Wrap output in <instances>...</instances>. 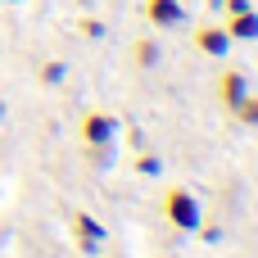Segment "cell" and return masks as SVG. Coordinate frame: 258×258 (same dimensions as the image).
<instances>
[{"mask_svg":"<svg viewBox=\"0 0 258 258\" xmlns=\"http://www.w3.org/2000/svg\"><path fill=\"white\" fill-rule=\"evenodd\" d=\"M159 209H163V218H168V227L172 231H181V236H190L195 227H200V200L186 190V186H168L163 190V200H159Z\"/></svg>","mask_w":258,"mask_h":258,"instance_id":"obj_1","label":"cell"},{"mask_svg":"<svg viewBox=\"0 0 258 258\" xmlns=\"http://www.w3.org/2000/svg\"><path fill=\"white\" fill-rule=\"evenodd\" d=\"M77 132H82V145H118V118L109 109H86Z\"/></svg>","mask_w":258,"mask_h":258,"instance_id":"obj_2","label":"cell"},{"mask_svg":"<svg viewBox=\"0 0 258 258\" xmlns=\"http://www.w3.org/2000/svg\"><path fill=\"white\" fill-rule=\"evenodd\" d=\"M68 231H73V245H77L82 254H100L104 240H109V231H104L91 213H73V218H68Z\"/></svg>","mask_w":258,"mask_h":258,"instance_id":"obj_3","label":"cell"},{"mask_svg":"<svg viewBox=\"0 0 258 258\" xmlns=\"http://www.w3.org/2000/svg\"><path fill=\"white\" fill-rule=\"evenodd\" d=\"M190 45H195L200 54H209V59H227L231 36L222 32V23H200V27L190 32Z\"/></svg>","mask_w":258,"mask_h":258,"instance_id":"obj_4","label":"cell"},{"mask_svg":"<svg viewBox=\"0 0 258 258\" xmlns=\"http://www.w3.org/2000/svg\"><path fill=\"white\" fill-rule=\"evenodd\" d=\"M245 95H249V77H245L240 68H222V77H218V100H222V109L231 113Z\"/></svg>","mask_w":258,"mask_h":258,"instance_id":"obj_5","label":"cell"},{"mask_svg":"<svg viewBox=\"0 0 258 258\" xmlns=\"http://www.w3.org/2000/svg\"><path fill=\"white\" fill-rule=\"evenodd\" d=\"M145 23H154V27H181L186 23V5L181 0H145Z\"/></svg>","mask_w":258,"mask_h":258,"instance_id":"obj_6","label":"cell"},{"mask_svg":"<svg viewBox=\"0 0 258 258\" xmlns=\"http://www.w3.org/2000/svg\"><path fill=\"white\" fill-rule=\"evenodd\" d=\"M222 32H227L231 41H258V14H254V9H240V14H227Z\"/></svg>","mask_w":258,"mask_h":258,"instance_id":"obj_7","label":"cell"},{"mask_svg":"<svg viewBox=\"0 0 258 258\" xmlns=\"http://www.w3.org/2000/svg\"><path fill=\"white\" fill-rule=\"evenodd\" d=\"M127 54H132L136 68H154V63H159V45H154V36H136Z\"/></svg>","mask_w":258,"mask_h":258,"instance_id":"obj_8","label":"cell"},{"mask_svg":"<svg viewBox=\"0 0 258 258\" xmlns=\"http://www.w3.org/2000/svg\"><path fill=\"white\" fill-rule=\"evenodd\" d=\"M231 118H236L240 127H249V132H258V95H254V91H249V95H245V100H240V104L231 109Z\"/></svg>","mask_w":258,"mask_h":258,"instance_id":"obj_9","label":"cell"},{"mask_svg":"<svg viewBox=\"0 0 258 258\" xmlns=\"http://www.w3.org/2000/svg\"><path fill=\"white\" fill-rule=\"evenodd\" d=\"M63 77H68V63H63V59H45V63L36 68V82H41V86H59Z\"/></svg>","mask_w":258,"mask_h":258,"instance_id":"obj_10","label":"cell"},{"mask_svg":"<svg viewBox=\"0 0 258 258\" xmlns=\"http://www.w3.org/2000/svg\"><path fill=\"white\" fill-rule=\"evenodd\" d=\"M77 32H82L86 41H104V32H109V27H104V18H95V14H82V18H77Z\"/></svg>","mask_w":258,"mask_h":258,"instance_id":"obj_11","label":"cell"},{"mask_svg":"<svg viewBox=\"0 0 258 258\" xmlns=\"http://www.w3.org/2000/svg\"><path fill=\"white\" fill-rule=\"evenodd\" d=\"M132 172H141V177H159V172H163V159H159V154H136V159H132Z\"/></svg>","mask_w":258,"mask_h":258,"instance_id":"obj_12","label":"cell"},{"mask_svg":"<svg viewBox=\"0 0 258 258\" xmlns=\"http://www.w3.org/2000/svg\"><path fill=\"white\" fill-rule=\"evenodd\" d=\"M86 150V159L95 163V168H109L113 163V145H82Z\"/></svg>","mask_w":258,"mask_h":258,"instance_id":"obj_13","label":"cell"},{"mask_svg":"<svg viewBox=\"0 0 258 258\" xmlns=\"http://www.w3.org/2000/svg\"><path fill=\"white\" fill-rule=\"evenodd\" d=\"M195 236H200L204 245H218V240H222V227H218V222H204V218H200V227H195Z\"/></svg>","mask_w":258,"mask_h":258,"instance_id":"obj_14","label":"cell"},{"mask_svg":"<svg viewBox=\"0 0 258 258\" xmlns=\"http://www.w3.org/2000/svg\"><path fill=\"white\" fill-rule=\"evenodd\" d=\"M227 5V14H240V9H254V0H222Z\"/></svg>","mask_w":258,"mask_h":258,"instance_id":"obj_15","label":"cell"},{"mask_svg":"<svg viewBox=\"0 0 258 258\" xmlns=\"http://www.w3.org/2000/svg\"><path fill=\"white\" fill-rule=\"evenodd\" d=\"M0 122H5V100H0Z\"/></svg>","mask_w":258,"mask_h":258,"instance_id":"obj_16","label":"cell"}]
</instances>
